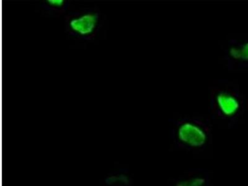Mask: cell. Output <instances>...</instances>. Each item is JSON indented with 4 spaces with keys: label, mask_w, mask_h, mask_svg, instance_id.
<instances>
[{
    "label": "cell",
    "mask_w": 248,
    "mask_h": 186,
    "mask_svg": "<svg viewBox=\"0 0 248 186\" xmlns=\"http://www.w3.org/2000/svg\"><path fill=\"white\" fill-rule=\"evenodd\" d=\"M209 103L210 112L224 120L236 117L243 107L240 94L227 79L218 80L210 86Z\"/></svg>",
    "instance_id": "6da1fadb"
},
{
    "label": "cell",
    "mask_w": 248,
    "mask_h": 186,
    "mask_svg": "<svg viewBox=\"0 0 248 186\" xmlns=\"http://www.w3.org/2000/svg\"><path fill=\"white\" fill-rule=\"evenodd\" d=\"M202 121L196 119H184L179 121L176 130L178 140L190 147L199 148L207 142V129Z\"/></svg>",
    "instance_id": "7a4b0ae2"
},
{
    "label": "cell",
    "mask_w": 248,
    "mask_h": 186,
    "mask_svg": "<svg viewBox=\"0 0 248 186\" xmlns=\"http://www.w3.org/2000/svg\"><path fill=\"white\" fill-rule=\"evenodd\" d=\"M221 61L229 70L234 69L241 64L248 63V40L239 41L226 39L221 44Z\"/></svg>",
    "instance_id": "3957f363"
},
{
    "label": "cell",
    "mask_w": 248,
    "mask_h": 186,
    "mask_svg": "<svg viewBox=\"0 0 248 186\" xmlns=\"http://www.w3.org/2000/svg\"><path fill=\"white\" fill-rule=\"evenodd\" d=\"M97 22L96 14H87L70 21L71 29L81 35H89L94 31Z\"/></svg>",
    "instance_id": "277c9868"
},
{
    "label": "cell",
    "mask_w": 248,
    "mask_h": 186,
    "mask_svg": "<svg viewBox=\"0 0 248 186\" xmlns=\"http://www.w3.org/2000/svg\"><path fill=\"white\" fill-rule=\"evenodd\" d=\"M205 180L201 177H195L186 180L179 181L176 183V186H203Z\"/></svg>",
    "instance_id": "5b68a950"
},
{
    "label": "cell",
    "mask_w": 248,
    "mask_h": 186,
    "mask_svg": "<svg viewBox=\"0 0 248 186\" xmlns=\"http://www.w3.org/2000/svg\"><path fill=\"white\" fill-rule=\"evenodd\" d=\"M48 3L54 6H61L63 4V0H48Z\"/></svg>",
    "instance_id": "8992f818"
}]
</instances>
